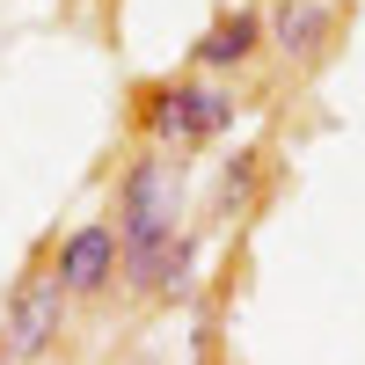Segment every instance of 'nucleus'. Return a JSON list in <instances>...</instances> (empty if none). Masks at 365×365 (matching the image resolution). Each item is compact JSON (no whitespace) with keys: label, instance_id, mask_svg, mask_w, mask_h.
<instances>
[{"label":"nucleus","instance_id":"f257e3e1","mask_svg":"<svg viewBox=\"0 0 365 365\" xmlns=\"http://www.w3.org/2000/svg\"><path fill=\"white\" fill-rule=\"evenodd\" d=\"M234 125H241L234 81H212V73H161V81L139 88V139L161 146V154H175V161L220 146Z\"/></svg>","mask_w":365,"mask_h":365},{"label":"nucleus","instance_id":"f03ea898","mask_svg":"<svg viewBox=\"0 0 365 365\" xmlns=\"http://www.w3.org/2000/svg\"><path fill=\"white\" fill-rule=\"evenodd\" d=\"M182 212H190V168H182L175 154H161V146H139V154H125V168H117L110 182V227H117V256H139V249H161V241H175Z\"/></svg>","mask_w":365,"mask_h":365},{"label":"nucleus","instance_id":"7ed1b4c3","mask_svg":"<svg viewBox=\"0 0 365 365\" xmlns=\"http://www.w3.org/2000/svg\"><path fill=\"white\" fill-rule=\"evenodd\" d=\"M66 314H73V299L51 278V263H29L15 278V292H8V307H0V358L44 365L58 351V336H66Z\"/></svg>","mask_w":365,"mask_h":365},{"label":"nucleus","instance_id":"20e7f679","mask_svg":"<svg viewBox=\"0 0 365 365\" xmlns=\"http://www.w3.org/2000/svg\"><path fill=\"white\" fill-rule=\"evenodd\" d=\"M117 270H125V256H117V227L110 220H81L51 249V278L66 285V299H110Z\"/></svg>","mask_w":365,"mask_h":365},{"label":"nucleus","instance_id":"39448f33","mask_svg":"<svg viewBox=\"0 0 365 365\" xmlns=\"http://www.w3.org/2000/svg\"><path fill=\"white\" fill-rule=\"evenodd\" d=\"M336 44V0H270L263 8V51H278L285 66H314Z\"/></svg>","mask_w":365,"mask_h":365},{"label":"nucleus","instance_id":"423d86ee","mask_svg":"<svg viewBox=\"0 0 365 365\" xmlns=\"http://www.w3.org/2000/svg\"><path fill=\"white\" fill-rule=\"evenodd\" d=\"M263 58V8H227L205 22V37L190 44V73H212V81H234L241 66Z\"/></svg>","mask_w":365,"mask_h":365},{"label":"nucleus","instance_id":"0eeeda50","mask_svg":"<svg viewBox=\"0 0 365 365\" xmlns=\"http://www.w3.org/2000/svg\"><path fill=\"white\" fill-rule=\"evenodd\" d=\"M197 278V234L182 227L175 241H161V249H139L125 256V270H117V285H125L132 299H182Z\"/></svg>","mask_w":365,"mask_h":365},{"label":"nucleus","instance_id":"6e6552de","mask_svg":"<svg viewBox=\"0 0 365 365\" xmlns=\"http://www.w3.org/2000/svg\"><path fill=\"white\" fill-rule=\"evenodd\" d=\"M256 197H263V146H241V154L212 175L205 212H212L220 227H234V220H249V212H256Z\"/></svg>","mask_w":365,"mask_h":365},{"label":"nucleus","instance_id":"1a4fd4ad","mask_svg":"<svg viewBox=\"0 0 365 365\" xmlns=\"http://www.w3.org/2000/svg\"><path fill=\"white\" fill-rule=\"evenodd\" d=\"M0 365H15V358H0Z\"/></svg>","mask_w":365,"mask_h":365}]
</instances>
